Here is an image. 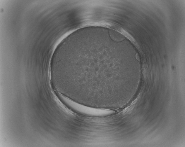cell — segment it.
Here are the masks:
<instances>
[{
    "mask_svg": "<svg viewBox=\"0 0 185 147\" xmlns=\"http://www.w3.org/2000/svg\"><path fill=\"white\" fill-rule=\"evenodd\" d=\"M56 95L65 105L73 111L79 113L91 116H105L112 112L111 111L93 108L79 104L59 93H57Z\"/></svg>",
    "mask_w": 185,
    "mask_h": 147,
    "instance_id": "obj_1",
    "label": "cell"
}]
</instances>
